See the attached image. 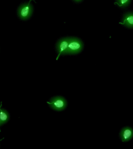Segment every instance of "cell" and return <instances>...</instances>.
Listing matches in <instances>:
<instances>
[{"mask_svg": "<svg viewBox=\"0 0 133 149\" xmlns=\"http://www.w3.org/2000/svg\"><path fill=\"white\" fill-rule=\"evenodd\" d=\"M50 108L57 111H61L65 110L67 106V101L62 96L53 97L50 101L47 102Z\"/></svg>", "mask_w": 133, "mask_h": 149, "instance_id": "obj_1", "label": "cell"}, {"mask_svg": "<svg viewBox=\"0 0 133 149\" xmlns=\"http://www.w3.org/2000/svg\"><path fill=\"white\" fill-rule=\"evenodd\" d=\"M83 48V42L75 37H69L66 54H76L80 53Z\"/></svg>", "mask_w": 133, "mask_h": 149, "instance_id": "obj_2", "label": "cell"}, {"mask_svg": "<svg viewBox=\"0 0 133 149\" xmlns=\"http://www.w3.org/2000/svg\"><path fill=\"white\" fill-rule=\"evenodd\" d=\"M34 0H30L29 2L23 3L18 9V15L20 19L26 20L29 19L32 15L33 7L31 2Z\"/></svg>", "mask_w": 133, "mask_h": 149, "instance_id": "obj_3", "label": "cell"}, {"mask_svg": "<svg viewBox=\"0 0 133 149\" xmlns=\"http://www.w3.org/2000/svg\"><path fill=\"white\" fill-rule=\"evenodd\" d=\"M69 40V37H65V38H61L57 43L56 45V49L58 52V56L56 58L57 60H58L61 55L66 54Z\"/></svg>", "mask_w": 133, "mask_h": 149, "instance_id": "obj_4", "label": "cell"}, {"mask_svg": "<svg viewBox=\"0 0 133 149\" xmlns=\"http://www.w3.org/2000/svg\"><path fill=\"white\" fill-rule=\"evenodd\" d=\"M120 137L123 142L130 141L133 137V129L130 127H124L120 131Z\"/></svg>", "mask_w": 133, "mask_h": 149, "instance_id": "obj_5", "label": "cell"}, {"mask_svg": "<svg viewBox=\"0 0 133 149\" xmlns=\"http://www.w3.org/2000/svg\"><path fill=\"white\" fill-rule=\"evenodd\" d=\"M120 24L130 29L133 28V13L128 12L125 14Z\"/></svg>", "mask_w": 133, "mask_h": 149, "instance_id": "obj_6", "label": "cell"}, {"mask_svg": "<svg viewBox=\"0 0 133 149\" xmlns=\"http://www.w3.org/2000/svg\"><path fill=\"white\" fill-rule=\"evenodd\" d=\"M2 106V102L0 105V122L1 126L3 125L9 120L10 118V115L7 110L1 108Z\"/></svg>", "mask_w": 133, "mask_h": 149, "instance_id": "obj_7", "label": "cell"}, {"mask_svg": "<svg viewBox=\"0 0 133 149\" xmlns=\"http://www.w3.org/2000/svg\"><path fill=\"white\" fill-rule=\"evenodd\" d=\"M131 0H116L114 4H117L121 8H125L129 5Z\"/></svg>", "mask_w": 133, "mask_h": 149, "instance_id": "obj_8", "label": "cell"}, {"mask_svg": "<svg viewBox=\"0 0 133 149\" xmlns=\"http://www.w3.org/2000/svg\"><path fill=\"white\" fill-rule=\"evenodd\" d=\"M73 1L76 2H81L83 0H73Z\"/></svg>", "mask_w": 133, "mask_h": 149, "instance_id": "obj_9", "label": "cell"}, {"mask_svg": "<svg viewBox=\"0 0 133 149\" xmlns=\"http://www.w3.org/2000/svg\"><path fill=\"white\" fill-rule=\"evenodd\" d=\"M4 139V138H3L2 139L0 140V141H2V140H3Z\"/></svg>", "mask_w": 133, "mask_h": 149, "instance_id": "obj_10", "label": "cell"}, {"mask_svg": "<svg viewBox=\"0 0 133 149\" xmlns=\"http://www.w3.org/2000/svg\"><path fill=\"white\" fill-rule=\"evenodd\" d=\"M1 122H0V127H1ZM0 132H1V129H0Z\"/></svg>", "mask_w": 133, "mask_h": 149, "instance_id": "obj_11", "label": "cell"}]
</instances>
